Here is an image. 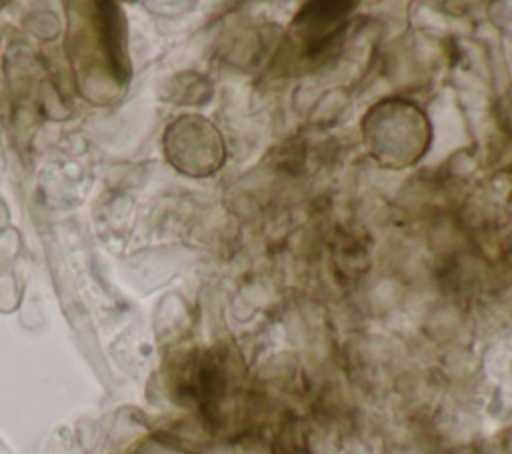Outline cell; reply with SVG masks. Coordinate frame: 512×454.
I'll list each match as a JSON object with an SVG mask.
<instances>
[{
  "instance_id": "cell-3",
  "label": "cell",
  "mask_w": 512,
  "mask_h": 454,
  "mask_svg": "<svg viewBox=\"0 0 512 454\" xmlns=\"http://www.w3.org/2000/svg\"><path fill=\"white\" fill-rule=\"evenodd\" d=\"M354 6V2H310L296 14L292 32L308 60H318L338 42Z\"/></svg>"
},
{
  "instance_id": "cell-1",
  "label": "cell",
  "mask_w": 512,
  "mask_h": 454,
  "mask_svg": "<svg viewBox=\"0 0 512 454\" xmlns=\"http://www.w3.org/2000/svg\"><path fill=\"white\" fill-rule=\"evenodd\" d=\"M364 134L372 156L392 168L418 162L430 142V126L424 112L402 100L376 104L364 120Z\"/></svg>"
},
{
  "instance_id": "cell-4",
  "label": "cell",
  "mask_w": 512,
  "mask_h": 454,
  "mask_svg": "<svg viewBox=\"0 0 512 454\" xmlns=\"http://www.w3.org/2000/svg\"><path fill=\"white\" fill-rule=\"evenodd\" d=\"M0 454H10V450L4 446V442L0 440Z\"/></svg>"
},
{
  "instance_id": "cell-2",
  "label": "cell",
  "mask_w": 512,
  "mask_h": 454,
  "mask_svg": "<svg viewBox=\"0 0 512 454\" xmlns=\"http://www.w3.org/2000/svg\"><path fill=\"white\" fill-rule=\"evenodd\" d=\"M164 148L168 160L180 172L192 176L212 174L224 160V146L218 130L204 118L184 116L166 130Z\"/></svg>"
}]
</instances>
